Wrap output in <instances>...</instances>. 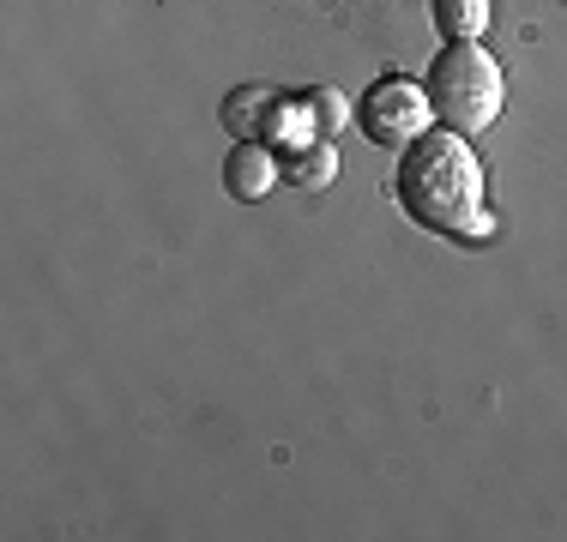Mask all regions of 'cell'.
Masks as SVG:
<instances>
[{
	"label": "cell",
	"mask_w": 567,
	"mask_h": 542,
	"mask_svg": "<svg viewBox=\"0 0 567 542\" xmlns=\"http://www.w3.org/2000/svg\"><path fill=\"white\" fill-rule=\"evenodd\" d=\"M399 199L416 223L441 229V236H471L489 229L483 217V169L458 133H423L399 163Z\"/></svg>",
	"instance_id": "1"
},
{
	"label": "cell",
	"mask_w": 567,
	"mask_h": 542,
	"mask_svg": "<svg viewBox=\"0 0 567 542\" xmlns=\"http://www.w3.org/2000/svg\"><path fill=\"white\" fill-rule=\"evenodd\" d=\"M423 91H429V108H435L453 133H483L502 115V66H495L489 49H477V43L441 49Z\"/></svg>",
	"instance_id": "2"
},
{
	"label": "cell",
	"mask_w": 567,
	"mask_h": 542,
	"mask_svg": "<svg viewBox=\"0 0 567 542\" xmlns=\"http://www.w3.org/2000/svg\"><path fill=\"white\" fill-rule=\"evenodd\" d=\"M362 127L374 145H416L429 133V91L411 79H381L362 97Z\"/></svg>",
	"instance_id": "3"
},
{
	"label": "cell",
	"mask_w": 567,
	"mask_h": 542,
	"mask_svg": "<svg viewBox=\"0 0 567 542\" xmlns=\"http://www.w3.org/2000/svg\"><path fill=\"white\" fill-rule=\"evenodd\" d=\"M284 121H296V108H284L278 103V91H266V85H241V91H229L224 97V127L236 133V139H260V133H278Z\"/></svg>",
	"instance_id": "4"
},
{
	"label": "cell",
	"mask_w": 567,
	"mask_h": 542,
	"mask_svg": "<svg viewBox=\"0 0 567 542\" xmlns=\"http://www.w3.org/2000/svg\"><path fill=\"white\" fill-rule=\"evenodd\" d=\"M278 175H284V169H278V157L266 152V145H248V139H241L236 152H229V163H224V187H229L236 199H248V206L272 194Z\"/></svg>",
	"instance_id": "5"
},
{
	"label": "cell",
	"mask_w": 567,
	"mask_h": 542,
	"mask_svg": "<svg viewBox=\"0 0 567 542\" xmlns=\"http://www.w3.org/2000/svg\"><path fill=\"white\" fill-rule=\"evenodd\" d=\"M278 169H284V181H290L296 194H320V187L339 175V152H332V139H302Z\"/></svg>",
	"instance_id": "6"
},
{
	"label": "cell",
	"mask_w": 567,
	"mask_h": 542,
	"mask_svg": "<svg viewBox=\"0 0 567 542\" xmlns=\"http://www.w3.org/2000/svg\"><path fill=\"white\" fill-rule=\"evenodd\" d=\"M296 121L308 127V139H332V133L350 121V103H344L332 85H327V91H308V97L296 103Z\"/></svg>",
	"instance_id": "7"
},
{
	"label": "cell",
	"mask_w": 567,
	"mask_h": 542,
	"mask_svg": "<svg viewBox=\"0 0 567 542\" xmlns=\"http://www.w3.org/2000/svg\"><path fill=\"white\" fill-rule=\"evenodd\" d=\"M435 19L453 43H477L489 24V0H435Z\"/></svg>",
	"instance_id": "8"
}]
</instances>
